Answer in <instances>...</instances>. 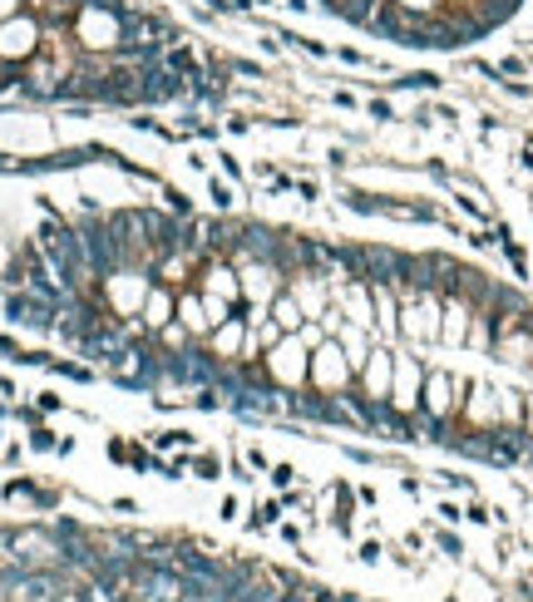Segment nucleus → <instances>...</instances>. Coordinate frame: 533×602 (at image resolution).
Segmentation results:
<instances>
[{
  "mask_svg": "<svg viewBox=\"0 0 533 602\" xmlns=\"http://www.w3.org/2000/svg\"><path fill=\"white\" fill-rule=\"evenodd\" d=\"M158 445H164V450H173V445H193V434H183V429H164V434H158Z\"/></svg>",
  "mask_w": 533,
  "mask_h": 602,
  "instance_id": "obj_1",
  "label": "nucleus"
},
{
  "mask_svg": "<svg viewBox=\"0 0 533 602\" xmlns=\"http://www.w3.org/2000/svg\"><path fill=\"white\" fill-rule=\"evenodd\" d=\"M277 518V504H262L257 514H252V528H266V523H272Z\"/></svg>",
  "mask_w": 533,
  "mask_h": 602,
  "instance_id": "obj_2",
  "label": "nucleus"
}]
</instances>
